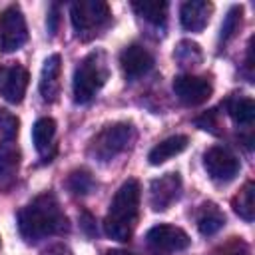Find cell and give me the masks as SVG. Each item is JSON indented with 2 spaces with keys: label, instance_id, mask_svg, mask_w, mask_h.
<instances>
[{
  "label": "cell",
  "instance_id": "6da1fadb",
  "mask_svg": "<svg viewBox=\"0 0 255 255\" xmlns=\"http://www.w3.org/2000/svg\"><path fill=\"white\" fill-rule=\"evenodd\" d=\"M18 229L26 241H40L48 235L68 231V217L64 215L56 195L44 193L18 213Z\"/></svg>",
  "mask_w": 255,
  "mask_h": 255
},
{
  "label": "cell",
  "instance_id": "7a4b0ae2",
  "mask_svg": "<svg viewBox=\"0 0 255 255\" xmlns=\"http://www.w3.org/2000/svg\"><path fill=\"white\" fill-rule=\"evenodd\" d=\"M139 183L135 179H128L122 183V187L116 191L110 213L104 219V231L108 237L116 241H128L131 237V231L137 221V209H139Z\"/></svg>",
  "mask_w": 255,
  "mask_h": 255
},
{
  "label": "cell",
  "instance_id": "3957f363",
  "mask_svg": "<svg viewBox=\"0 0 255 255\" xmlns=\"http://www.w3.org/2000/svg\"><path fill=\"white\" fill-rule=\"evenodd\" d=\"M108 76H110V70L106 64V54L100 50L90 52L74 70V80H72L74 100L78 104L90 102L106 84Z\"/></svg>",
  "mask_w": 255,
  "mask_h": 255
},
{
  "label": "cell",
  "instance_id": "277c9868",
  "mask_svg": "<svg viewBox=\"0 0 255 255\" xmlns=\"http://www.w3.org/2000/svg\"><path fill=\"white\" fill-rule=\"evenodd\" d=\"M70 18H72V26H74L78 38L88 40V38L96 36L102 28L108 26L112 12H110V6L106 2L80 0V2H74L70 6Z\"/></svg>",
  "mask_w": 255,
  "mask_h": 255
},
{
  "label": "cell",
  "instance_id": "5b68a950",
  "mask_svg": "<svg viewBox=\"0 0 255 255\" xmlns=\"http://www.w3.org/2000/svg\"><path fill=\"white\" fill-rule=\"evenodd\" d=\"M131 139H133V128L129 124H124V122L122 124H112V126H106L92 139L90 153L100 161H110L118 153L128 149Z\"/></svg>",
  "mask_w": 255,
  "mask_h": 255
},
{
  "label": "cell",
  "instance_id": "8992f818",
  "mask_svg": "<svg viewBox=\"0 0 255 255\" xmlns=\"http://www.w3.org/2000/svg\"><path fill=\"white\" fill-rule=\"evenodd\" d=\"M145 241H147V247L155 255H173V253L187 249L191 239L181 227L161 223V225H155L147 231Z\"/></svg>",
  "mask_w": 255,
  "mask_h": 255
},
{
  "label": "cell",
  "instance_id": "52a82bcc",
  "mask_svg": "<svg viewBox=\"0 0 255 255\" xmlns=\"http://www.w3.org/2000/svg\"><path fill=\"white\" fill-rule=\"evenodd\" d=\"M28 40V28L24 14L18 6H8L0 14V50L16 52Z\"/></svg>",
  "mask_w": 255,
  "mask_h": 255
},
{
  "label": "cell",
  "instance_id": "ba28073f",
  "mask_svg": "<svg viewBox=\"0 0 255 255\" xmlns=\"http://www.w3.org/2000/svg\"><path fill=\"white\" fill-rule=\"evenodd\" d=\"M203 165L211 179L215 181H231L239 173V159L221 145H213L203 155Z\"/></svg>",
  "mask_w": 255,
  "mask_h": 255
},
{
  "label": "cell",
  "instance_id": "9c48e42d",
  "mask_svg": "<svg viewBox=\"0 0 255 255\" xmlns=\"http://www.w3.org/2000/svg\"><path fill=\"white\" fill-rule=\"evenodd\" d=\"M211 92H213L211 82L207 78H201V76L183 74V76H177L173 80V94L185 106H199V104L207 102Z\"/></svg>",
  "mask_w": 255,
  "mask_h": 255
},
{
  "label": "cell",
  "instance_id": "30bf717a",
  "mask_svg": "<svg viewBox=\"0 0 255 255\" xmlns=\"http://www.w3.org/2000/svg\"><path fill=\"white\" fill-rule=\"evenodd\" d=\"M181 193V179L177 173H165L151 181L149 185V203L155 211L167 209L173 201H177Z\"/></svg>",
  "mask_w": 255,
  "mask_h": 255
},
{
  "label": "cell",
  "instance_id": "8fae6325",
  "mask_svg": "<svg viewBox=\"0 0 255 255\" xmlns=\"http://www.w3.org/2000/svg\"><path fill=\"white\" fill-rule=\"evenodd\" d=\"M28 72L22 66L0 68V96L10 104H20L28 88Z\"/></svg>",
  "mask_w": 255,
  "mask_h": 255
},
{
  "label": "cell",
  "instance_id": "7c38bea8",
  "mask_svg": "<svg viewBox=\"0 0 255 255\" xmlns=\"http://www.w3.org/2000/svg\"><path fill=\"white\" fill-rule=\"evenodd\" d=\"M120 64H122V70H124L126 78L128 80H133V78H139V76H143L145 72L151 70L153 58H151V54L143 46L131 44V46H128V48L122 50Z\"/></svg>",
  "mask_w": 255,
  "mask_h": 255
},
{
  "label": "cell",
  "instance_id": "4fadbf2b",
  "mask_svg": "<svg viewBox=\"0 0 255 255\" xmlns=\"http://www.w3.org/2000/svg\"><path fill=\"white\" fill-rule=\"evenodd\" d=\"M213 12V4L207 2V0H189V2H183L181 4V10H179V20H181V26L189 32H201L207 22H209V16Z\"/></svg>",
  "mask_w": 255,
  "mask_h": 255
},
{
  "label": "cell",
  "instance_id": "5bb4252c",
  "mask_svg": "<svg viewBox=\"0 0 255 255\" xmlns=\"http://www.w3.org/2000/svg\"><path fill=\"white\" fill-rule=\"evenodd\" d=\"M60 74H62V60L58 54L46 58L40 74V94L46 102H54L60 94Z\"/></svg>",
  "mask_w": 255,
  "mask_h": 255
},
{
  "label": "cell",
  "instance_id": "9a60e30c",
  "mask_svg": "<svg viewBox=\"0 0 255 255\" xmlns=\"http://www.w3.org/2000/svg\"><path fill=\"white\" fill-rule=\"evenodd\" d=\"M187 143H189L187 135H171V137L159 141V143L147 153V159H149L151 165H159V163L171 159L173 155L181 153V151L187 147Z\"/></svg>",
  "mask_w": 255,
  "mask_h": 255
},
{
  "label": "cell",
  "instance_id": "2e32d148",
  "mask_svg": "<svg viewBox=\"0 0 255 255\" xmlns=\"http://www.w3.org/2000/svg\"><path fill=\"white\" fill-rule=\"evenodd\" d=\"M225 225V213L211 201L203 203L197 211V229L201 235H213Z\"/></svg>",
  "mask_w": 255,
  "mask_h": 255
},
{
  "label": "cell",
  "instance_id": "e0dca14e",
  "mask_svg": "<svg viewBox=\"0 0 255 255\" xmlns=\"http://www.w3.org/2000/svg\"><path fill=\"white\" fill-rule=\"evenodd\" d=\"M54 135H56V122L52 118H40L32 128V141L40 153H46L52 147Z\"/></svg>",
  "mask_w": 255,
  "mask_h": 255
},
{
  "label": "cell",
  "instance_id": "ac0fdd59",
  "mask_svg": "<svg viewBox=\"0 0 255 255\" xmlns=\"http://www.w3.org/2000/svg\"><path fill=\"white\" fill-rule=\"evenodd\" d=\"M227 112L237 126H249L255 120V104L251 98H231L227 102Z\"/></svg>",
  "mask_w": 255,
  "mask_h": 255
},
{
  "label": "cell",
  "instance_id": "d6986e66",
  "mask_svg": "<svg viewBox=\"0 0 255 255\" xmlns=\"http://www.w3.org/2000/svg\"><path fill=\"white\" fill-rule=\"evenodd\" d=\"M135 14L151 24H163L167 18V2L163 0H141L131 4Z\"/></svg>",
  "mask_w": 255,
  "mask_h": 255
},
{
  "label": "cell",
  "instance_id": "ffe728a7",
  "mask_svg": "<svg viewBox=\"0 0 255 255\" xmlns=\"http://www.w3.org/2000/svg\"><path fill=\"white\" fill-rule=\"evenodd\" d=\"M20 163V151L14 143V139H2L0 145V177L10 179L18 171Z\"/></svg>",
  "mask_w": 255,
  "mask_h": 255
},
{
  "label": "cell",
  "instance_id": "44dd1931",
  "mask_svg": "<svg viewBox=\"0 0 255 255\" xmlns=\"http://www.w3.org/2000/svg\"><path fill=\"white\" fill-rule=\"evenodd\" d=\"M253 195H255V185H253V181H247L243 185V189L233 197V209L245 221H253V217H255V199H253Z\"/></svg>",
  "mask_w": 255,
  "mask_h": 255
},
{
  "label": "cell",
  "instance_id": "7402d4cb",
  "mask_svg": "<svg viewBox=\"0 0 255 255\" xmlns=\"http://www.w3.org/2000/svg\"><path fill=\"white\" fill-rule=\"evenodd\" d=\"M94 187V179L90 175V171L86 169H78V171H72L70 177H68V189L76 195H86L90 193Z\"/></svg>",
  "mask_w": 255,
  "mask_h": 255
},
{
  "label": "cell",
  "instance_id": "603a6c76",
  "mask_svg": "<svg viewBox=\"0 0 255 255\" xmlns=\"http://www.w3.org/2000/svg\"><path fill=\"white\" fill-rule=\"evenodd\" d=\"M239 26H241V8L239 6H233L229 10L223 26H221V40L227 42L229 38H233V34L239 30Z\"/></svg>",
  "mask_w": 255,
  "mask_h": 255
},
{
  "label": "cell",
  "instance_id": "cb8c5ba5",
  "mask_svg": "<svg viewBox=\"0 0 255 255\" xmlns=\"http://www.w3.org/2000/svg\"><path fill=\"white\" fill-rule=\"evenodd\" d=\"M175 58L187 66V64H193V62H199L201 60V52H199V46L193 44V42H181L175 50Z\"/></svg>",
  "mask_w": 255,
  "mask_h": 255
},
{
  "label": "cell",
  "instance_id": "d4e9b609",
  "mask_svg": "<svg viewBox=\"0 0 255 255\" xmlns=\"http://www.w3.org/2000/svg\"><path fill=\"white\" fill-rule=\"evenodd\" d=\"M42 255H74V253H72V249H70L68 245H64V243H54V245H50Z\"/></svg>",
  "mask_w": 255,
  "mask_h": 255
},
{
  "label": "cell",
  "instance_id": "484cf974",
  "mask_svg": "<svg viewBox=\"0 0 255 255\" xmlns=\"http://www.w3.org/2000/svg\"><path fill=\"white\" fill-rule=\"evenodd\" d=\"M197 124H199L203 129L213 131V126H215V122H213V112H207L203 118H199V120H197Z\"/></svg>",
  "mask_w": 255,
  "mask_h": 255
},
{
  "label": "cell",
  "instance_id": "4316f807",
  "mask_svg": "<svg viewBox=\"0 0 255 255\" xmlns=\"http://www.w3.org/2000/svg\"><path fill=\"white\" fill-rule=\"evenodd\" d=\"M106 255H133V253H129V251H124V249H112V251H108Z\"/></svg>",
  "mask_w": 255,
  "mask_h": 255
}]
</instances>
